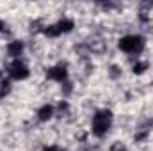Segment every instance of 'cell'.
Instances as JSON below:
<instances>
[{
	"mask_svg": "<svg viewBox=\"0 0 153 151\" xmlns=\"http://www.w3.org/2000/svg\"><path fill=\"white\" fill-rule=\"evenodd\" d=\"M112 123H114V114L111 109H100L93 114L91 117V133L96 137V139H103L111 128H112Z\"/></svg>",
	"mask_w": 153,
	"mask_h": 151,
	"instance_id": "cell-1",
	"label": "cell"
},
{
	"mask_svg": "<svg viewBox=\"0 0 153 151\" xmlns=\"http://www.w3.org/2000/svg\"><path fill=\"white\" fill-rule=\"evenodd\" d=\"M144 46H146V39L143 36H139V34H126V36L119 38V41H117V48L123 53L134 55V57L141 55Z\"/></svg>",
	"mask_w": 153,
	"mask_h": 151,
	"instance_id": "cell-2",
	"label": "cell"
},
{
	"mask_svg": "<svg viewBox=\"0 0 153 151\" xmlns=\"http://www.w3.org/2000/svg\"><path fill=\"white\" fill-rule=\"evenodd\" d=\"M73 29H75V21H73L71 18H62V20H59L57 23L45 27V29H43V34H45L46 38H61V36L71 32Z\"/></svg>",
	"mask_w": 153,
	"mask_h": 151,
	"instance_id": "cell-3",
	"label": "cell"
},
{
	"mask_svg": "<svg viewBox=\"0 0 153 151\" xmlns=\"http://www.w3.org/2000/svg\"><path fill=\"white\" fill-rule=\"evenodd\" d=\"M7 75L13 80H27L30 76V70H29V66L22 59H14L7 66Z\"/></svg>",
	"mask_w": 153,
	"mask_h": 151,
	"instance_id": "cell-4",
	"label": "cell"
},
{
	"mask_svg": "<svg viewBox=\"0 0 153 151\" xmlns=\"http://www.w3.org/2000/svg\"><path fill=\"white\" fill-rule=\"evenodd\" d=\"M45 75H46V80H50V82H57V84L66 85V84H68L70 71H68V66L61 62V64H55V66L48 68Z\"/></svg>",
	"mask_w": 153,
	"mask_h": 151,
	"instance_id": "cell-5",
	"label": "cell"
},
{
	"mask_svg": "<svg viewBox=\"0 0 153 151\" xmlns=\"http://www.w3.org/2000/svg\"><path fill=\"white\" fill-rule=\"evenodd\" d=\"M23 50H25V43L20 41V39L11 41V43L7 44V48H5V52H7V55H9L11 59H20L22 53H23Z\"/></svg>",
	"mask_w": 153,
	"mask_h": 151,
	"instance_id": "cell-6",
	"label": "cell"
},
{
	"mask_svg": "<svg viewBox=\"0 0 153 151\" xmlns=\"http://www.w3.org/2000/svg\"><path fill=\"white\" fill-rule=\"evenodd\" d=\"M53 115H55V107L50 105V103H45L43 107H39L38 112H36V117H38V121H41V123L50 121Z\"/></svg>",
	"mask_w": 153,
	"mask_h": 151,
	"instance_id": "cell-7",
	"label": "cell"
},
{
	"mask_svg": "<svg viewBox=\"0 0 153 151\" xmlns=\"http://www.w3.org/2000/svg\"><path fill=\"white\" fill-rule=\"evenodd\" d=\"M148 70V64L146 62H135L134 66H132V71L134 73H143V71H146Z\"/></svg>",
	"mask_w": 153,
	"mask_h": 151,
	"instance_id": "cell-8",
	"label": "cell"
},
{
	"mask_svg": "<svg viewBox=\"0 0 153 151\" xmlns=\"http://www.w3.org/2000/svg\"><path fill=\"white\" fill-rule=\"evenodd\" d=\"M109 151H128V150H126V146H125L123 142H114V144L109 148Z\"/></svg>",
	"mask_w": 153,
	"mask_h": 151,
	"instance_id": "cell-9",
	"label": "cell"
},
{
	"mask_svg": "<svg viewBox=\"0 0 153 151\" xmlns=\"http://www.w3.org/2000/svg\"><path fill=\"white\" fill-rule=\"evenodd\" d=\"M41 151H61V148L57 144H50V146H45Z\"/></svg>",
	"mask_w": 153,
	"mask_h": 151,
	"instance_id": "cell-10",
	"label": "cell"
},
{
	"mask_svg": "<svg viewBox=\"0 0 153 151\" xmlns=\"http://www.w3.org/2000/svg\"><path fill=\"white\" fill-rule=\"evenodd\" d=\"M5 29H7V25H5V23H4V21H2V20H0V32H4V30H5Z\"/></svg>",
	"mask_w": 153,
	"mask_h": 151,
	"instance_id": "cell-11",
	"label": "cell"
}]
</instances>
